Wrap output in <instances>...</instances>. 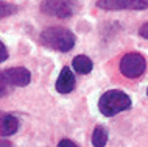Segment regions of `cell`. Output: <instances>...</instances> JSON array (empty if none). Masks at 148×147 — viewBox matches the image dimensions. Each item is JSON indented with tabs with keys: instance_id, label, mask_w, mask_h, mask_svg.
<instances>
[{
	"instance_id": "obj_4",
	"label": "cell",
	"mask_w": 148,
	"mask_h": 147,
	"mask_svg": "<svg viewBox=\"0 0 148 147\" xmlns=\"http://www.w3.org/2000/svg\"><path fill=\"white\" fill-rule=\"evenodd\" d=\"M42 11L53 17H70L77 10V0H44Z\"/></svg>"
},
{
	"instance_id": "obj_14",
	"label": "cell",
	"mask_w": 148,
	"mask_h": 147,
	"mask_svg": "<svg viewBox=\"0 0 148 147\" xmlns=\"http://www.w3.org/2000/svg\"><path fill=\"white\" fill-rule=\"evenodd\" d=\"M139 35H140L142 38L148 39V22H145V23L140 27V28H139Z\"/></svg>"
},
{
	"instance_id": "obj_13",
	"label": "cell",
	"mask_w": 148,
	"mask_h": 147,
	"mask_svg": "<svg viewBox=\"0 0 148 147\" xmlns=\"http://www.w3.org/2000/svg\"><path fill=\"white\" fill-rule=\"evenodd\" d=\"M6 58H8V49H6V46L0 41V63H3Z\"/></svg>"
},
{
	"instance_id": "obj_10",
	"label": "cell",
	"mask_w": 148,
	"mask_h": 147,
	"mask_svg": "<svg viewBox=\"0 0 148 147\" xmlns=\"http://www.w3.org/2000/svg\"><path fill=\"white\" fill-rule=\"evenodd\" d=\"M108 142V130L101 125H97L92 132V146L103 147Z\"/></svg>"
},
{
	"instance_id": "obj_16",
	"label": "cell",
	"mask_w": 148,
	"mask_h": 147,
	"mask_svg": "<svg viewBox=\"0 0 148 147\" xmlns=\"http://www.w3.org/2000/svg\"><path fill=\"white\" fill-rule=\"evenodd\" d=\"M147 94H148V89H147Z\"/></svg>"
},
{
	"instance_id": "obj_2",
	"label": "cell",
	"mask_w": 148,
	"mask_h": 147,
	"mask_svg": "<svg viewBox=\"0 0 148 147\" xmlns=\"http://www.w3.org/2000/svg\"><path fill=\"white\" fill-rule=\"evenodd\" d=\"M131 105H133L131 97L128 96V94H125L123 91H119V89L106 91L98 100L100 113L106 117H112L115 114L131 108Z\"/></svg>"
},
{
	"instance_id": "obj_9",
	"label": "cell",
	"mask_w": 148,
	"mask_h": 147,
	"mask_svg": "<svg viewBox=\"0 0 148 147\" xmlns=\"http://www.w3.org/2000/svg\"><path fill=\"white\" fill-rule=\"evenodd\" d=\"M92 61L89 57H86V55H78V57L73 58V61H72V67H73L75 70H77L78 74H89L92 70Z\"/></svg>"
},
{
	"instance_id": "obj_3",
	"label": "cell",
	"mask_w": 148,
	"mask_h": 147,
	"mask_svg": "<svg viewBox=\"0 0 148 147\" xmlns=\"http://www.w3.org/2000/svg\"><path fill=\"white\" fill-rule=\"evenodd\" d=\"M147 70V61L143 55L137 52L126 53L125 57L120 59V72L126 78H137L145 74Z\"/></svg>"
},
{
	"instance_id": "obj_11",
	"label": "cell",
	"mask_w": 148,
	"mask_h": 147,
	"mask_svg": "<svg viewBox=\"0 0 148 147\" xmlns=\"http://www.w3.org/2000/svg\"><path fill=\"white\" fill-rule=\"evenodd\" d=\"M14 13H17V6L13 5V3H10V2L0 0V19L8 17V16H13Z\"/></svg>"
},
{
	"instance_id": "obj_6",
	"label": "cell",
	"mask_w": 148,
	"mask_h": 147,
	"mask_svg": "<svg viewBox=\"0 0 148 147\" xmlns=\"http://www.w3.org/2000/svg\"><path fill=\"white\" fill-rule=\"evenodd\" d=\"M6 80L13 86H27L31 81V74L25 67H10L5 70Z\"/></svg>"
},
{
	"instance_id": "obj_1",
	"label": "cell",
	"mask_w": 148,
	"mask_h": 147,
	"mask_svg": "<svg viewBox=\"0 0 148 147\" xmlns=\"http://www.w3.org/2000/svg\"><path fill=\"white\" fill-rule=\"evenodd\" d=\"M41 44L56 52H69L75 46V35L64 27H49L41 33Z\"/></svg>"
},
{
	"instance_id": "obj_12",
	"label": "cell",
	"mask_w": 148,
	"mask_h": 147,
	"mask_svg": "<svg viewBox=\"0 0 148 147\" xmlns=\"http://www.w3.org/2000/svg\"><path fill=\"white\" fill-rule=\"evenodd\" d=\"M8 85H10V83H8V80H6L5 72H0V96H2V94H5Z\"/></svg>"
},
{
	"instance_id": "obj_8",
	"label": "cell",
	"mask_w": 148,
	"mask_h": 147,
	"mask_svg": "<svg viewBox=\"0 0 148 147\" xmlns=\"http://www.w3.org/2000/svg\"><path fill=\"white\" fill-rule=\"evenodd\" d=\"M19 128V121L13 114H6V116L0 117V136H11L17 132Z\"/></svg>"
},
{
	"instance_id": "obj_15",
	"label": "cell",
	"mask_w": 148,
	"mask_h": 147,
	"mask_svg": "<svg viewBox=\"0 0 148 147\" xmlns=\"http://www.w3.org/2000/svg\"><path fill=\"white\" fill-rule=\"evenodd\" d=\"M59 147H67V146H70V147H75L77 144H75L73 141H70V139H61L59 141V144H58Z\"/></svg>"
},
{
	"instance_id": "obj_5",
	"label": "cell",
	"mask_w": 148,
	"mask_h": 147,
	"mask_svg": "<svg viewBox=\"0 0 148 147\" xmlns=\"http://www.w3.org/2000/svg\"><path fill=\"white\" fill-rule=\"evenodd\" d=\"M97 6L108 11L145 10V8H148V0H98Z\"/></svg>"
},
{
	"instance_id": "obj_7",
	"label": "cell",
	"mask_w": 148,
	"mask_h": 147,
	"mask_svg": "<svg viewBox=\"0 0 148 147\" xmlns=\"http://www.w3.org/2000/svg\"><path fill=\"white\" fill-rule=\"evenodd\" d=\"M55 88L59 94H69L73 91L75 88V75L69 67H62L61 74H59L56 83H55Z\"/></svg>"
}]
</instances>
